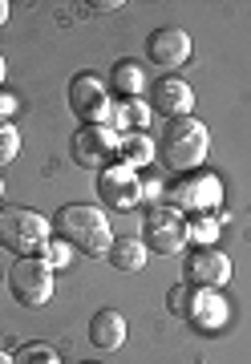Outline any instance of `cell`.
I'll use <instances>...</instances> for the list:
<instances>
[{
	"label": "cell",
	"mask_w": 251,
	"mask_h": 364,
	"mask_svg": "<svg viewBox=\"0 0 251 364\" xmlns=\"http://www.w3.org/2000/svg\"><path fill=\"white\" fill-rule=\"evenodd\" d=\"M183 320L195 328V332H203V336L223 332V328L231 324V304H227L223 287H191Z\"/></svg>",
	"instance_id": "30bf717a"
},
{
	"label": "cell",
	"mask_w": 251,
	"mask_h": 364,
	"mask_svg": "<svg viewBox=\"0 0 251 364\" xmlns=\"http://www.w3.org/2000/svg\"><path fill=\"white\" fill-rule=\"evenodd\" d=\"M16 154H21V134L13 122H0V166H9Z\"/></svg>",
	"instance_id": "7402d4cb"
},
{
	"label": "cell",
	"mask_w": 251,
	"mask_h": 364,
	"mask_svg": "<svg viewBox=\"0 0 251 364\" xmlns=\"http://www.w3.org/2000/svg\"><path fill=\"white\" fill-rule=\"evenodd\" d=\"M191 53H195L191 33H183V28H174V25L154 28L146 37V57H150V65H159V69H183L191 61Z\"/></svg>",
	"instance_id": "8fae6325"
},
{
	"label": "cell",
	"mask_w": 251,
	"mask_h": 364,
	"mask_svg": "<svg viewBox=\"0 0 251 364\" xmlns=\"http://www.w3.org/2000/svg\"><path fill=\"white\" fill-rule=\"evenodd\" d=\"M90 9L93 13H118V9H126V4H122V0H93Z\"/></svg>",
	"instance_id": "484cf974"
},
{
	"label": "cell",
	"mask_w": 251,
	"mask_h": 364,
	"mask_svg": "<svg viewBox=\"0 0 251 364\" xmlns=\"http://www.w3.org/2000/svg\"><path fill=\"white\" fill-rule=\"evenodd\" d=\"M53 223L45 219L41 210L28 207H0V247L16 251V259L25 255H41V247L53 239Z\"/></svg>",
	"instance_id": "3957f363"
},
{
	"label": "cell",
	"mask_w": 251,
	"mask_h": 364,
	"mask_svg": "<svg viewBox=\"0 0 251 364\" xmlns=\"http://www.w3.org/2000/svg\"><path fill=\"white\" fill-rule=\"evenodd\" d=\"M150 122H154V109L146 97H126V102H114V109H110V126L118 134H146Z\"/></svg>",
	"instance_id": "9a60e30c"
},
{
	"label": "cell",
	"mask_w": 251,
	"mask_h": 364,
	"mask_svg": "<svg viewBox=\"0 0 251 364\" xmlns=\"http://www.w3.org/2000/svg\"><path fill=\"white\" fill-rule=\"evenodd\" d=\"M166 195L162 191V182L154 178V174H142V203H150V207H159V198Z\"/></svg>",
	"instance_id": "cb8c5ba5"
},
{
	"label": "cell",
	"mask_w": 251,
	"mask_h": 364,
	"mask_svg": "<svg viewBox=\"0 0 251 364\" xmlns=\"http://www.w3.org/2000/svg\"><path fill=\"white\" fill-rule=\"evenodd\" d=\"M166 207L183 210V215H215L223 207V178L211 170H191V174L171 182Z\"/></svg>",
	"instance_id": "277c9868"
},
{
	"label": "cell",
	"mask_w": 251,
	"mask_h": 364,
	"mask_svg": "<svg viewBox=\"0 0 251 364\" xmlns=\"http://www.w3.org/2000/svg\"><path fill=\"white\" fill-rule=\"evenodd\" d=\"M9 291L25 308H45L53 299V272L37 255H25V259H16L9 267Z\"/></svg>",
	"instance_id": "ba28073f"
},
{
	"label": "cell",
	"mask_w": 251,
	"mask_h": 364,
	"mask_svg": "<svg viewBox=\"0 0 251 364\" xmlns=\"http://www.w3.org/2000/svg\"><path fill=\"white\" fill-rule=\"evenodd\" d=\"M150 109L159 117H191L195 114V90L183 77H159L150 85Z\"/></svg>",
	"instance_id": "4fadbf2b"
},
{
	"label": "cell",
	"mask_w": 251,
	"mask_h": 364,
	"mask_svg": "<svg viewBox=\"0 0 251 364\" xmlns=\"http://www.w3.org/2000/svg\"><path fill=\"white\" fill-rule=\"evenodd\" d=\"M85 364H93V360H85Z\"/></svg>",
	"instance_id": "4dcf8cb0"
},
{
	"label": "cell",
	"mask_w": 251,
	"mask_h": 364,
	"mask_svg": "<svg viewBox=\"0 0 251 364\" xmlns=\"http://www.w3.org/2000/svg\"><path fill=\"white\" fill-rule=\"evenodd\" d=\"M159 158V150H154V138L150 134H122V150H118V162H126V166L142 170L150 166Z\"/></svg>",
	"instance_id": "ac0fdd59"
},
{
	"label": "cell",
	"mask_w": 251,
	"mask_h": 364,
	"mask_svg": "<svg viewBox=\"0 0 251 364\" xmlns=\"http://www.w3.org/2000/svg\"><path fill=\"white\" fill-rule=\"evenodd\" d=\"M21 109V102H16V93H9V90H0V122H9V117Z\"/></svg>",
	"instance_id": "d4e9b609"
},
{
	"label": "cell",
	"mask_w": 251,
	"mask_h": 364,
	"mask_svg": "<svg viewBox=\"0 0 251 364\" xmlns=\"http://www.w3.org/2000/svg\"><path fill=\"white\" fill-rule=\"evenodd\" d=\"M227 279H231V259L219 247H195L186 255V272H183L186 287H223Z\"/></svg>",
	"instance_id": "7c38bea8"
},
{
	"label": "cell",
	"mask_w": 251,
	"mask_h": 364,
	"mask_svg": "<svg viewBox=\"0 0 251 364\" xmlns=\"http://www.w3.org/2000/svg\"><path fill=\"white\" fill-rule=\"evenodd\" d=\"M53 231L57 239H65L73 251H85V255H106L114 243L110 215L102 207H90V203H65L53 215Z\"/></svg>",
	"instance_id": "7a4b0ae2"
},
{
	"label": "cell",
	"mask_w": 251,
	"mask_h": 364,
	"mask_svg": "<svg viewBox=\"0 0 251 364\" xmlns=\"http://www.w3.org/2000/svg\"><path fill=\"white\" fill-rule=\"evenodd\" d=\"M142 243L146 251H159V255H178L186 247V215L183 210L166 207H146L142 215Z\"/></svg>",
	"instance_id": "52a82bcc"
},
{
	"label": "cell",
	"mask_w": 251,
	"mask_h": 364,
	"mask_svg": "<svg viewBox=\"0 0 251 364\" xmlns=\"http://www.w3.org/2000/svg\"><path fill=\"white\" fill-rule=\"evenodd\" d=\"M186 296H191L186 284H174L171 291H166V308H171V316H178V320L186 316Z\"/></svg>",
	"instance_id": "603a6c76"
},
{
	"label": "cell",
	"mask_w": 251,
	"mask_h": 364,
	"mask_svg": "<svg viewBox=\"0 0 251 364\" xmlns=\"http://www.w3.org/2000/svg\"><path fill=\"white\" fill-rule=\"evenodd\" d=\"M215 239H219V219H215V215H191V219H186V243H195V247H215Z\"/></svg>",
	"instance_id": "d6986e66"
},
{
	"label": "cell",
	"mask_w": 251,
	"mask_h": 364,
	"mask_svg": "<svg viewBox=\"0 0 251 364\" xmlns=\"http://www.w3.org/2000/svg\"><path fill=\"white\" fill-rule=\"evenodd\" d=\"M13 364H61L53 344H41V340H28L13 352Z\"/></svg>",
	"instance_id": "ffe728a7"
},
{
	"label": "cell",
	"mask_w": 251,
	"mask_h": 364,
	"mask_svg": "<svg viewBox=\"0 0 251 364\" xmlns=\"http://www.w3.org/2000/svg\"><path fill=\"white\" fill-rule=\"evenodd\" d=\"M93 191H97V203H106L110 210H134L142 207V174L126 162H114L97 174L93 182Z\"/></svg>",
	"instance_id": "9c48e42d"
},
{
	"label": "cell",
	"mask_w": 251,
	"mask_h": 364,
	"mask_svg": "<svg viewBox=\"0 0 251 364\" xmlns=\"http://www.w3.org/2000/svg\"><path fill=\"white\" fill-rule=\"evenodd\" d=\"M110 90L118 93V102H126V97H142V93L150 90V77H146L142 61L122 57L118 65L110 69Z\"/></svg>",
	"instance_id": "2e32d148"
},
{
	"label": "cell",
	"mask_w": 251,
	"mask_h": 364,
	"mask_svg": "<svg viewBox=\"0 0 251 364\" xmlns=\"http://www.w3.org/2000/svg\"><path fill=\"white\" fill-rule=\"evenodd\" d=\"M118 150H122V134L114 126H78V134L69 138L73 166L93 170V174H102L106 166H114L118 162Z\"/></svg>",
	"instance_id": "5b68a950"
},
{
	"label": "cell",
	"mask_w": 251,
	"mask_h": 364,
	"mask_svg": "<svg viewBox=\"0 0 251 364\" xmlns=\"http://www.w3.org/2000/svg\"><path fill=\"white\" fill-rule=\"evenodd\" d=\"M0 364H13V356H9V352H0Z\"/></svg>",
	"instance_id": "f1b7e54d"
},
{
	"label": "cell",
	"mask_w": 251,
	"mask_h": 364,
	"mask_svg": "<svg viewBox=\"0 0 251 364\" xmlns=\"http://www.w3.org/2000/svg\"><path fill=\"white\" fill-rule=\"evenodd\" d=\"M0 198H4V178H0Z\"/></svg>",
	"instance_id": "f546056e"
},
{
	"label": "cell",
	"mask_w": 251,
	"mask_h": 364,
	"mask_svg": "<svg viewBox=\"0 0 251 364\" xmlns=\"http://www.w3.org/2000/svg\"><path fill=\"white\" fill-rule=\"evenodd\" d=\"M65 97H69V109L81 117V126H110V109H114L110 85L93 69H81V73L69 77Z\"/></svg>",
	"instance_id": "8992f818"
},
{
	"label": "cell",
	"mask_w": 251,
	"mask_h": 364,
	"mask_svg": "<svg viewBox=\"0 0 251 364\" xmlns=\"http://www.w3.org/2000/svg\"><path fill=\"white\" fill-rule=\"evenodd\" d=\"M146 243L142 239H134V235H122V239H114L110 243V251H106V259H110V267L114 272H142L146 267Z\"/></svg>",
	"instance_id": "e0dca14e"
},
{
	"label": "cell",
	"mask_w": 251,
	"mask_h": 364,
	"mask_svg": "<svg viewBox=\"0 0 251 364\" xmlns=\"http://www.w3.org/2000/svg\"><path fill=\"white\" fill-rule=\"evenodd\" d=\"M41 263H45V267H49V272H61V267H69V263H73V247H69L65 239H49V243H45V247H41V255H37Z\"/></svg>",
	"instance_id": "44dd1931"
},
{
	"label": "cell",
	"mask_w": 251,
	"mask_h": 364,
	"mask_svg": "<svg viewBox=\"0 0 251 364\" xmlns=\"http://www.w3.org/2000/svg\"><path fill=\"white\" fill-rule=\"evenodd\" d=\"M154 150H159L162 166L183 178V174H191V170L203 166V158H207V150H211V134H207V126H203L195 114L191 117H171V122H162Z\"/></svg>",
	"instance_id": "6da1fadb"
},
{
	"label": "cell",
	"mask_w": 251,
	"mask_h": 364,
	"mask_svg": "<svg viewBox=\"0 0 251 364\" xmlns=\"http://www.w3.org/2000/svg\"><path fill=\"white\" fill-rule=\"evenodd\" d=\"M0 25H9V0H0Z\"/></svg>",
	"instance_id": "4316f807"
},
{
	"label": "cell",
	"mask_w": 251,
	"mask_h": 364,
	"mask_svg": "<svg viewBox=\"0 0 251 364\" xmlns=\"http://www.w3.org/2000/svg\"><path fill=\"white\" fill-rule=\"evenodd\" d=\"M4 77H9V65H4V57H0V85H4Z\"/></svg>",
	"instance_id": "83f0119b"
},
{
	"label": "cell",
	"mask_w": 251,
	"mask_h": 364,
	"mask_svg": "<svg viewBox=\"0 0 251 364\" xmlns=\"http://www.w3.org/2000/svg\"><path fill=\"white\" fill-rule=\"evenodd\" d=\"M126 332H130V324H126V316L118 308H102V312L90 316V344L93 348L118 352L126 344Z\"/></svg>",
	"instance_id": "5bb4252c"
}]
</instances>
